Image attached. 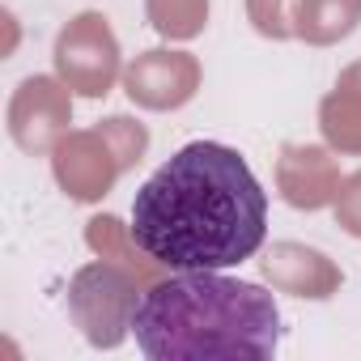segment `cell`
Here are the masks:
<instances>
[{
    "label": "cell",
    "instance_id": "cell-1",
    "mask_svg": "<svg viewBox=\"0 0 361 361\" xmlns=\"http://www.w3.org/2000/svg\"><path fill=\"white\" fill-rule=\"evenodd\" d=\"M268 192L238 149L192 140L161 161L132 200L136 247L174 268H234L264 247Z\"/></svg>",
    "mask_w": 361,
    "mask_h": 361
},
{
    "label": "cell",
    "instance_id": "cell-2",
    "mask_svg": "<svg viewBox=\"0 0 361 361\" xmlns=\"http://www.w3.org/2000/svg\"><path fill=\"white\" fill-rule=\"evenodd\" d=\"M128 327L149 361H268L281 348L276 298L221 268L157 281L132 306Z\"/></svg>",
    "mask_w": 361,
    "mask_h": 361
}]
</instances>
